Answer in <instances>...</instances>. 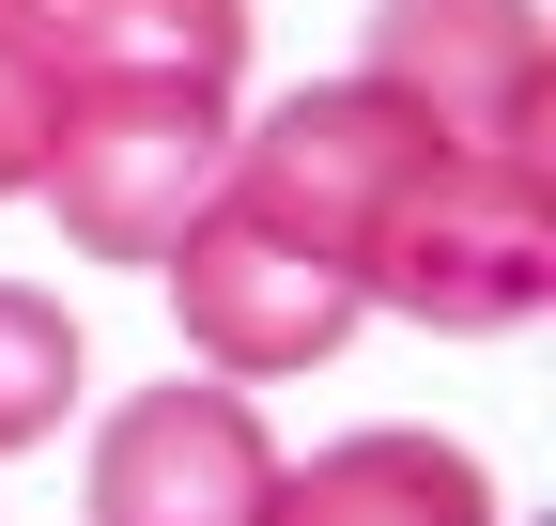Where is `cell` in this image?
Returning <instances> with one entry per match:
<instances>
[{
  "instance_id": "6da1fadb",
  "label": "cell",
  "mask_w": 556,
  "mask_h": 526,
  "mask_svg": "<svg viewBox=\"0 0 556 526\" xmlns=\"http://www.w3.org/2000/svg\"><path fill=\"white\" fill-rule=\"evenodd\" d=\"M356 295L433 325V341H510V325H541L556 295V202H541V155H433L387 202Z\"/></svg>"
},
{
  "instance_id": "7a4b0ae2",
  "label": "cell",
  "mask_w": 556,
  "mask_h": 526,
  "mask_svg": "<svg viewBox=\"0 0 556 526\" xmlns=\"http://www.w3.org/2000/svg\"><path fill=\"white\" fill-rule=\"evenodd\" d=\"M217 171H232L217 93H62V140L31 186L78 263H170V233L217 202Z\"/></svg>"
},
{
  "instance_id": "3957f363",
  "label": "cell",
  "mask_w": 556,
  "mask_h": 526,
  "mask_svg": "<svg viewBox=\"0 0 556 526\" xmlns=\"http://www.w3.org/2000/svg\"><path fill=\"white\" fill-rule=\"evenodd\" d=\"M170 310H186V356L201 372H232V387H278V372H325L340 341L371 325V295H356V263H325V248H294L278 217H248V202H201L186 233H170Z\"/></svg>"
},
{
  "instance_id": "277c9868",
  "label": "cell",
  "mask_w": 556,
  "mask_h": 526,
  "mask_svg": "<svg viewBox=\"0 0 556 526\" xmlns=\"http://www.w3.org/2000/svg\"><path fill=\"white\" fill-rule=\"evenodd\" d=\"M417 171H433V124H417V109H387L371 78H309V93H278L263 124H232L217 202L278 217V233L325 248V263H371V233H387V202H402Z\"/></svg>"
},
{
  "instance_id": "5b68a950",
  "label": "cell",
  "mask_w": 556,
  "mask_h": 526,
  "mask_svg": "<svg viewBox=\"0 0 556 526\" xmlns=\"http://www.w3.org/2000/svg\"><path fill=\"white\" fill-rule=\"evenodd\" d=\"M356 78L433 124V155H541L556 47H541V0H371Z\"/></svg>"
},
{
  "instance_id": "8992f818",
  "label": "cell",
  "mask_w": 556,
  "mask_h": 526,
  "mask_svg": "<svg viewBox=\"0 0 556 526\" xmlns=\"http://www.w3.org/2000/svg\"><path fill=\"white\" fill-rule=\"evenodd\" d=\"M278 496V434L232 372H170L93 434V526H263Z\"/></svg>"
},
{
  "instance_id": "52a82bcc",
  "label": "cell",
  "mask_w": 556,
  "mask_h": 526,
  "mask_svg": "<svg viewBox=\"0 0 556 526\" xmlns=\"http://www.w3.org/2000/svg\"><path fill=\"white\" fill-rule=\"evenodd\" d=\"M62 93H217L248 78V0H31Z\"/></svg>"
},
{
  "instance_id": "ba28073f",
  "label": "cell",
  "mask_w": 556,
  "mask_h": 526,
  "mask_svg": "<svg viewBox=\"0 0 556 526\" xmlns=\"http://www.w3.org/2000/svg\"><path fill=\"white\" fill-rule=\"evenodd\" d=\"M263 526H495V480L464 434H340L309 465H278Z\"/></svg>"
},
{
  "instance_id": "9c48e42d",
  "label": "cell",
  "mask_w": 556,
  "mask_h": 526,
  "mask_svg": "<svg viewBox=\"0 0 556 526\" xmlns=\"http://www.w3.org/2000/svg\"><path fill=\"white\" fill-rule=\"evenodd\" d=\"M62 403H78V310L0 279V449H47Z\"/></svg>"
},
{
  "instance_id": "30bf717a",
  "label": "cell",
  "mask_w": 556,
  "mask_h": 526,
  "mask_svg": "<svg viewBox=\"0 0 556 526\" xmlns=\"http://www.w3.org/2000/svg\"><path fill=\"white\" fill-rule=\"evenodd\" d=\"M47 140H62V78H47V47H31V0H0V202H31Z\"/></svg>"
}]
</instances>
